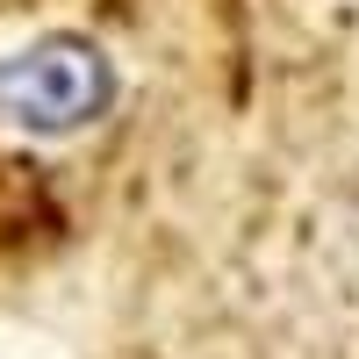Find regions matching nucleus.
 I'll return each mask as SVG.
<instances>
[{
	"label": "nucleus",
	"mask_w": 359,
	"mask_h": 359,
	"mask_svg": "<svg viewBox=\"0 0 359 359\" xmlns=\"http://www.w3.org/2000/svg\"><path fill=\"white\" fill-rule=\"evenodd\" d=\"M115 101V72L101 65V50L86 43H36L0 57V123L15 130H79Z\"/></svg>",
	"instance_id": "1"
}]
</instances>
